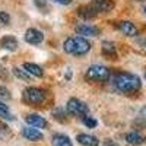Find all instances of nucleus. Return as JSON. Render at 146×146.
Listing matches in <instances>:
<instances>
[{"label": "nucleus", "mask_w": 146, "mask_h": 146, "mask_svg": "<svg viewBox=\"0 0 146 146\" xmlns=\"http://www.w3.org/2000/svg\"><path fill=\"white\" fill-rule=\"evenodd\" d=\"M113 85L115 86L117 91L123 92V94H136L140 88H142V82L140 78L133 75V73H127V72H118L113 78Z\"/></svg>", "instance_id": "obj_1"}, {"label": "nucleus", "mask_w": 146, "mask_h": 146, "mask_svg": "<svg viewBox=\"0 0 146 146\" xmlns=\"http://www.w3.org/2000/svg\"><path fill=\"white\" fill-rule=\"evenodd\" d=\"M63 50L67 54H75V56H83L91 50V44L86 38L83 36H72L67 38L63 42Z\"/></svg>", "instance_id": "obj_2"}, {"label": "nucleus", "mask_w": 146, "mask_h": 146, "mask_svg": "<svg viewBox=\"0 0 146 146\" xmlns=\"http://www.w3.org/2000/svg\"><path fill=\"white\" fill-rule=\"evenodd\" d=\"M110 78H111L110 69L101 64H94L88 67L86 73H85V79L89 82H107Z\"/></svg>", "instance_id": "obj_3"}, {"label": "nucleus", "mask_w": 146, "mask_h": 146, "mask_svg": "<svg viewBox=\"0 0 146 146\" xmlns=\"http://www.w3.org/2000/svg\"><path fill=\"white\" fill-rule=\"evenodd\" d=\"M23 101L29 105H41L45 101V91L36 86H29L23 91Z\"/></svg>", "instance_id": "obj_4"}, {"label": "nucleus", "mask_w": 146, "mask_h": 146, "mask_svg": "<svg viewBox=\"0 0 146 146\" xmlns=\"http://www.w3.org/2000/svg\"><path fill=\"white\" fill-rule=\"evenodd\" d=\"M66 111L72 115H78V117H83V115H88L89 113V108L88 105L85 104L83 101L78 100V98H70L66 104Z\"/></svg>", "instance_id": "obj_5"}, {"label": "nucleus", "mask_w": 146, "mask_h": 146, "mask_svg": "<svg viewBox=\"0 0 146 146\" xmlns=\"http://www.w3.org/2000/svg\"><path fill=\"white\" fill-rule=\"evenodd\" d=\"M117 28L120 29L121 34H124L127 36H136L139 34L137 27L133 22H130V21H121V22H118L117 23Z\"/></svg>", "instance_id": "obj_6"}, {"label": "nucleus", "mask_w": 146, "mask_h": 146, "mask_svg": "<svg viewBox=\"0 0 146 146\" xmlns=\"http://www.w3.org/2000/svg\"><path fill=\"white\" fill-rule=\"evenodd\" d=\"M42 40H44V34L35 28H29L25 32V41L31 45H38L42 42Z\"/></svg>", "instance_id": "obj_7"}, {"label": "nucleus", "mask_w": 146, "mask_h": 146, "mask_svg": "<svg viewBox=\"0 0 146 146\" xmlns=\"http://www.w3.org/2000/svg\"><path fill=\"white\" fill-rule=\"evenodd\" d=\"M22 136L25 137L27 140H31V142H40L44 137V135L38 129H36V127H31V126L22 129Z\"/></svg>", "instance_id": "obj_8"}, {"label": "nucleus", "mask_w": 146, "mask_h": 146, "mask_svg": "<svg viewBox=\"0 0 146 146\" xmlns=\"http://www.w3.org/2000/svg\"><path fill=\"white\" fill-rule=\"evenodd\" d=\"M75 31L80 36H98L101 32L98 27H94V25H78Z\"/></svg>", "instance_id": "obj_9"}, {"label": "nucleus", "mask_w": 146, "mask_h": 146, "mask_svg": "<svg viewBox=\"0 0 146 146\" xmlns=\"http://www.w3.org/2000/svg\"><path fill=\"white\" fill-rule=\"evenodd\" d=\"M25 121L28 123V126L31 127H36V129H44L47 127V120L38 114H28Z\"/></svg>", "instance_id": "obj_10"}, {"label": "nucleus", "mask_w": 146, "mask_h": 146, "mask_svg": "<svg viewBox=\"0 0 146 146\" xmlns=\"http://www.w3.org/2000/svg\"><path fill=\"white\" fill-rule=\"evenodd\" d=\"M96 13H98V10H96L95 7H94V5L91 6V5H86V6H80L79 9H78V15L82 18V19H94L95 16H96Z\"/></svg>", "instance_id": "obj_11"}, {"label": "nucleus", "mask_w": 146, "mask_h": 146, "mask_svg": "<svg viewBox=\"0 0 146 146\" xmlns=\"http://www.w3.org/2000/svg\"><path fill=\"white\" fill-rule=\"evenodd\" d=\"M0 45H2V48H5V50H7V51H16L18 50V40L12 35H6L0 40Z\"/></svg>", "instance_id": "obj_12"}, {"label": "nucleus", "mask_w": 146, "mask_h": 146, "mask_svg": "<svg viewBox=\"0 0 146 146\" xmlns=\"http://www.w3.org/2000/svg\"><path fill=\"white\" fill-rule=\"evenodd\" d=\"M76 140L80 145H83V146H98L100 145L98 137H95L92 135H86V133H80V135H78Z\"/></svg>", "instance_id": "obj_13"}, {"label": "nucleus", "mask_w": 146, "mask_h": 146, "mask_svg": "<svg viewBox=\"0 0 146 146\" xmlns=\"http://www.w3.org/2000/svg\"><path fill=\"white\" fill-rule=\"evenodd\" d=\"M101 50H102V54L108 58H115L117 57V48H115L114 42H111V41H102Z\"/></svg>", "instance_id": "obj_14"}, {"label": "nucleus", "mask_w": 146, "mask_h": 146, "mask_svg": "<svg viewBox=\"0 0 146 146\" xmlns=\"http://www.w3.org/2000/svg\"><path fill=\"white\" fill-rule=\"evenodd\" d=\"M51 143L53 146H73L70 137L66 135H62V133H56L51 137Z\"/></svg>", "instance_id": "obj_15"}, {"label": "nucleus", "mask_w": 146, "mask_h": 146, "mask_svg": "<svg viewBox=\"0 0 146 146\" xmlns=\"http://www.w3.org/2000/svg\"><path fill=\"white\" fill-rule=\"evenodd\" d=\"M94 7L98 12H110L114 7V0H94Z\"/></svg>", "instance_id": "obj_16"}, {"label": "nucleus", "mask_w": 146, "mask_h": 146, "mask_svg": "<svg viewBox=\"0 0 146 146\" xmlns=\"http://www.w3.org/2000/svg\"><path fill=\"white\" fill-rule=\"evenodd\" d=\"M23 69H25L31 76H35V78H42V76H44V70H42L38 64H35V63L27 62L25 64H23Z\"/></svg>", "instance_id": "obj_17"}, {"label": "nucleus", "mask_w": 146, "mask_h": 146, "mask_svg": "<svg viewBox=\"0 0 146 146\" xmlns=\"http://www.w3.org/2000/svg\"><path fill=\"white\" fill-rule=\"evenodd\" d=\"M126 142L129 145H133V146H139L143 143V137L139 135L137 131H130L126 135Z\"/></svg>", "instance_id": "obj_18"}, {"label": "nucleus", "mask_w": 146, "mask_h": 146, "mask_svg": "<svg viewBox=\"0 0 146 146\" xmlns=\"http://www.w3.org/2000/svg\"><path fill=\"white\" fill-rule=\"evenodd\" d=\"M0 118H3V120H9V121H13L15 117L12 115V113L9 111V107L0 101Z\"/></svg>", "instance_id": "obj_19"}, {"label": "nucleus", "mask_w": 146, "mask_h": 146, "mask_svg": "<svg viewBox=\"0 0 146 146\" xmlns=\"http://www.w3.org/2000/svg\"><path fill=\"white\" fill-rule=\"evenodd\" d=\"M12 72H13V75H15L18 79H21V80H25V82H29V80H31V75H29L25 69L21 70L19 67H13V69H12Z\"/></svg>", "instance_id": "obj_20"}, {"label": "nucleus", "mask_w": 146, "mask_h": 146, "mask_svg": "<svg viewBox=\"0 0 146 146\" xmlns=\"http://www.w3.org/2000/svg\"><path fill=\"white\" fill-rule=\"evenodd\" d=\"M82 121H83V124L86 127H89V129H94V127L98 126V121H96L94 117H91V115H83Z\"/></svg>", "instance_id": "obj_21"}, {"label": "nucleus", "mask_w": 146, "mask_h": 146, "mask_svg": "<svg viewBox=\"0 0 146 146\" xmlns=\"http://www.w3.org/2000/svg\"><path fill=\"white\" fill-rule=\"evenodd\" d=\"M9 22H10L9 13H6V12H3V10H0V23H2V25H7Z\"/></svg>", "instance_id": "obj_22"}, {"label": "nucleus", "mask_w": 146, "mask_h": 146, "mask_svg": "<svg viewBox=\"0 0 146 146\" xmlns=\"http://www.w3.org/2000/svg\"><path fill=\"white\" fill-rule=\"evenodd\" d=\"M53 115H54V118L63 121L62 117H64V111H63V110H60V108H57V110H54V111H53Z\"/></svg>", "instance_id": "obj_23"}, {"label": "nucleus", "mask_w": 146, "mask_h": 146, "mask_svg": "<svg viewBox=\"0 0 146 146\" xmlns=\"http://www.w3.org/2000/svg\"><path fill=\"white\" fill-rule=\"evenodd\" d=\"M0 98H3V100L10 98V94H9L7 88H5V86H0Z\"/></svg>", "instance_id": "obj_24"}, {"label": "nucleus", "mask_w": 146, "mask_h": 146, "mask_svg": "<svg viewBox=\"0 0 146 146\" xmlns=\"http://www.w3.org/2000/svg\"><path fill=\"white\" fill-rule=\"evenodd\" d=\"M0 78H2L3 80L7 79V70L5 67H2V66H0Z\"/></svg>", "instance_id": "obj_25"}, {"label": "nucleus", "mask_w": 146, "mask_h": 146, "mask_svg": "<svg viewBox=\"0 0 146 146\" xmlns=\"http://www.w3.org/2000/svg\"><path fill=\"white\" fill-rule=\"evenodd\" d=\"M53 2L60 3V5H70V3H72V0H53Z\"/></svg>", "instance_id": "obj_26"}, {"label": "nucleus", "mask_w": 146, "mask_h": 146, "mask_svg": "<svg viewBox=\"0 0 146 146\" xmlns=\"http://www.w3.org/2000/svg\"><path fill=\"white\" fill-rule=\"evenodd\" d=\"M137 44L142 45V47H146V40H145V38H139V40H137Z\"/></svg>", "instance_id": "obj_27"}, {"label": "nucleus", "mask_w": 146, "mask_h": 146, "mask_svg": "<svg viewBox=\"0 0 146 146\" xmlns=\"http://www.w3.org/2000/svg\"><path fill=\"white\" fill-rule=\"evenodd\" d=\"M140 115H142L143 118H146V105H145V107L140 110Z\"/></svg>", "instance_id": "obj_28"}, {"label": "nucleus", "mask_w": 146, "mask_h": 146, "mask_svg": "<svg viewBox=\"0 0 146 146\" xmlns=\"http://www.w3.org/2000/svg\"><path fill=\"white\" fill-rule=\"evenodd\" d=\"M143 13L146 15V5H145V7H143Z\"/></svg>", "instance_id": "obj_29"}, {"label": "nucleus", "mask_w": 146, "mask_h": 146, "mask_svg": "<svg viewBox=\"0 0 146 146\" xmlns=\"http://www.w3.org/2000/svg\"><path fill=\"white\" fill-rule=\"evenodd\" d=\"M145 79H146V72H145Z\"/></svg>", "instance_id": "obj_30"}]
</instances>
